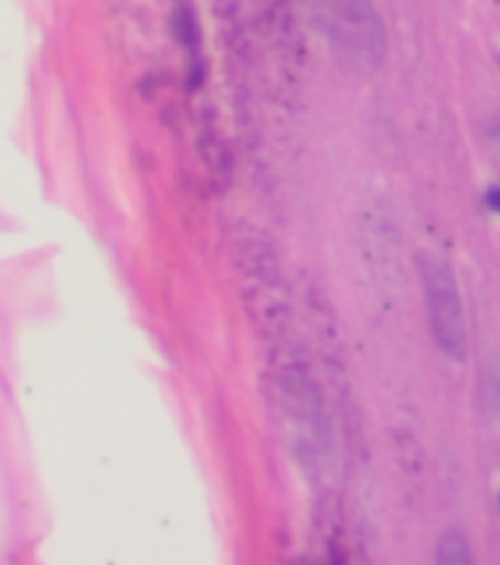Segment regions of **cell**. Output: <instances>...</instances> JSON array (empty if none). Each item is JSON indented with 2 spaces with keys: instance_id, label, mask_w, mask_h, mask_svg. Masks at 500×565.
I'll list each match as a JSON object with an SVG mask.
<instances>
[{
  "instance_id": "1",
  "label": "cell",
  "mask_w": 500,
  "mask_h": 565,
  "mask_svg": "<svg viewBox=\"0 0 500 565\" xmlns=\"http://www.w3.org/2000/svg\"><path fill=\"white\" fill-rule=\"evenodd\" d=\"M321 24L342 65L374 71L383 62V21L371 0H321Z\"/></svg>"
},
{
  "instance_id": "2",
  "label": "cell",
  "mask_w": 500,
  "mask_h": 565,
  "mask_svg": "<svg viewBox=\"0 0 500 565\" xmlns=\"http://www.w3.org/2000/svg\"><path fill=\"white\" fill-rule=\"evenodd\" d=\"M415 263H418V274H422L424 295H427L433 339H436V344H439L448 356H454V360H466V316H462V300H459L454 268L445 263V256L433 254V250L418 254Z\"/></svg>"
},
{
  "instance_id": "3",
  "label": "cell",
  "mask_w": 500,
  "mask_h": 565,
  "mask_svg": "<svg viewBox=\"0 0 500 565\" xmlns=\"http://www.w3.org/2000/svg\"><path fill=\"white\" fill-rule=\"evenodd\" d=\"M439 563H450V565L471 563V554H468L466 539L459 536L457 530H450V533H445V539H442Z\"/></svg>"
},
{
  "instance_id": "4",
  "label": "cell",
  "mask_w": 500,
  "mask_h": 565,
  "mask_svg": "<svg viewBox=\"0 0 500 565\" xmlns=\"http://www.w3.org/2000/svg\"><path fill=\"white\" fill-rule=\"evenodd\" d=\"M486 203H489V210L500 212V185H492L489 192H486Z\"/></svg>"
}]
</instances>
